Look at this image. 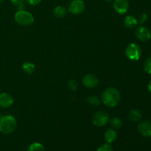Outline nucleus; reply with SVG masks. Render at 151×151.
<instances>
[{"label": "nucleus", "instance_id": "f257e3e1", "mask_svg": "<svg viewBox=\"0 0 151 151\" xmlns=\"http://www.w3.org/2000/svg\"><path fill=\"white\" fill-rule=\"evenodd\" d=\"M121 95L115 88H106L102 94V102L108 107H114L119 104Z\"/></svg>", "mask_w": 151, "mask_h": 151}, {"label": "nucleus", "instance_id": "f03ea898", "mask_svg": "<svg viewBox=\"0 0 151 151\" xmlns=\"http://www.w3.org/2000/svg\"><path fill=\"white\" fill-rule=\"evenodd\" d=\"M17 122L12 115H4L0 119V132L3 134H10L16 130Z\"/></svg>", "mask_w": 151, "mask_h": 151}, {"label": "nucleus", "instance_id": "7ed1b4c3", "mask_svg": "<svg viewBox=\"0 0 151 151\" xmlns=\"http://www.w3.org/2000/svg\"><path fill=\"white\" fill-rule=\"evenodd\" d=\"M14 19L16 23L24 27L29 26L34 22V16L32 13L23 9L19 10L15 13Z\"/></svg>", "mask_w": 151, "mask_h": 151}, {"label": "nucleus", "instance_id": "20e7f679", "mask_svg": "<svg viewBox=\"0 0 151 151\" xmlns=\"http://www.w3.org/2000/svg\"><path fill=\"white\" fill-rule=\"evenodd\" d=\"M125 55L131 60H139L142 55L141 48L137 44L132 43L130 44L125 50Z\"/></svg>", "mask_w": 151, "mask_h": 151}, {"label": "nucleus", "instance_id": "39448f33", "mask_svg": "<svg viewBox=\"0 0 151 151\" xmlns=\"http://www.w3.org/2000/svg\"><path fill=\"white\" fill-rule=\"evenodd\" d=\"M109 121V115L105 111H98L94 114L92 122L95 126L103 127L106 125Z\"/></svg>", "mask_w": 151, "mask_h": 151}, {"label": "nucleus", "instance_id": "423d86ee", "mask_svg": "<svg viewBox=\"0 0 151 151\" xmlns=\"http://www.w3.org/2000/svg\"><path fill=\"white\" fill-rule=\"evenodd\" d=\"M85 3L83 0H72L69 6V11L73 15H80L85 10Z\"/></svg>", "mask_w": 151, "mask_h": 151}, {"label": "nucleus", "instance_id": "0eeeda50", "mask_svg": "<svg viewBox=\"0 0 151 151\" xmlns=\"http://www.w3.org/2000/svg\"><path fill=\"white\" fill-rule=\"evenodd\" d=\"M114 8L119 14H125L129 8L128 0H114Z\"/></svg>", "mask_w": 151, "mask_h": 151}, {"label": "nucleus", "instance_id": "6e6552de", "mask_svg": "<svg viewBox=\"0 0 151 151\" xmlns=\"http://www.w3.org/2000/svg\"><path fill=\"white\" fill-rule=\"evenodd\" d=\"M135 35L136 37L142 41H149L151 38L150 29L144 26H140L137 27L135 31Z\"/></svg>", "mask_w": 151, "mask_h": 151}, {"label": "nucleus", "instance_id": "1a4fd4ad", "mask_svg": "<svg viewBox=\"0 0 151 151\" xmlns=\"http://www.w3.org/2000/svg\"><path fill=\"white\" fill-rule=\"evenodd\" d=\"M99 83V79L93 74H88L83 78V84L86 88H94Z\"/></svg>", "mask_w": 151, "mask_h": 151}, {"label": "nucleus", "instance_id": "9d476101", "mask_svg": "<svg viewBox=\"0 0 151 151\" xmlns=\"http://www.w3.org/2000/svg\"><path fill=\"white\" fill-rule=\"evenodd\" d=\"M14 103V99L10 94L3 92L0 94V107L7 109Z\"/></svg>", "mask_w": 151, "mask_h": 151}, {"label": "nucleus", "instance_id": "9b49d317", "mask_svg": "<svg viewBox=\"0 0 151 151\" xmlns=\"http://www.w3.org/2000/svg\"><path fill=\"white\" fill-rule=\"evenodd\" d=\"M138 131L145 137H151V122L149 121H143L138 125Z\"/></svg>", "mask_w": 151, "mask_h": 151}, {"label": "nucleus", "instance_id": "f8f14e48", "mask_svg": "<svg viewBox=\"0 0 151 151\" xmlns=\"http://www.w3.org/2000/svg\"><path fill=\"white\" fill-rule=\"evenodd\" d=\"M116 138H117V133L115 130L108 129L105 133V139L109 144L114 142Z\"/></svg>", "mask_w": 151, "mask_h": 151}, {"label": "nucleus", "instance_id": "ddd939ff", "mask_svg": "<svg viewBox=\"0 0 151 151\" xmlns=\"http://www.w3.org/2000/svg\"><path fill=\"white\" fill-rule=\"evenodd\" d=\"M137 24H138V21L133 16H126L124 20V24L127 28H129V29L134 28L137 26Z\"/></svg>", "mask_w": 151, "mask_h": 151}, {"label": "nucleus", "instance_id": "4468645a", "mask_svg": "<svg viewBox=\"0 0 151 151\" xmlns=\"http://www.w3.org/2000/svg\"><path fill=\"white\" fill-rule=\"evenodd\" d=\"M67 13V10L63 6H56L54 9H53V14L56 18H63L66 16Z\"/></svg>", "mask_w": 151, "mask_h": 151}, {"label": "nucleus", "instance_id": "2eb2a0df", "mask_svg": "<svg viewBox=\"0 0 151 151\" xmlns=\"http://www.w3.org/2000/svg\"><path fill=\"white\" fill-rule=\"evenodd\" d=\"M128 118L132 122H139L142 119V114L138 110L133 109L128 113Z\"/></svg>", "mask_w": 151, "mask_h": 151}, {"label": "nucleus", "instance_id": "dca6fc26", "mask_svg": "<svg viewBox=\"0 0 151 151\" xmlns=\"http://www.w3.org/2000/svg\"><path fill=\"white\" fill-rule=\"evenodd\" d=\"M22 68H23L24 71L29 75H32L35 72V65L31 62H24L22 65Z\"/></svg>", "mask_w": 151, "mask_h": 151}, {"label": "nucleus", "instance_id": "f3484780", "mask_svg": "<svg viewBox=\"0 0 151 151\" xmlns=\"http://www.w3.org/2000/svg\"><path fill=\"white\" fill-rule=\"evenodd\" d=\"M27 151H46L45 147L39 142H34L31 144Z\"/></svg>", "mask_w": 151, "mask_h": 151}, {"label": "nucleus", "instance_id": "a211bd4d", "mask_svg": "<svg viewBox=\"0 0 151 151\" xmlns=\"http://www.w3.org/2000/svg\"><path fill=\"white\" fill-rule=\"evenodd\" d=\"M110 124L112 128L115 129H119L122 126V122L119 118L118 117H113L111 119Z\"/></svg>", "mask_w": 151, "mask_h": 151}, {"label": "nucleus", "instance_id": "6ab92c4d", "mask_svg": "<svg viewBox=\"0 0 151 151\" xmlns=\"http://www.w3.org/2000/svg\"><path fill=\"white\" fill-rule=\"evenodd\" d=\"M88 101L90 104L95 106H98L100 104V100H99V98L97 96H90L88 98Z\"/></svg>", "mask_w": 151, "mask_h": 151}, {"label": "nucleus", "instance_id": "aec40b11", "mask_svg": "<svg viewBox=\"0 0 151 151\" xmlns=\"http://www.w3.org/2000/svg\"><path fill=\"white\" fill-rule=\"evenodd\" d=\"M144 69L147 73L151 75V55L145 62Z\"/></svg>", "mask_w": 151, "mask_h": 151}, {"label": "nucleus", "instance_id": "412c9836", "mask_svg": "<svg viewBox=\"0 0 151 151\" xmlns=\"http://www.w3.org/2000/svg\"><path fill=\"white\" fill-rule=\"evenodd\" d=\"M10 1L18 8H22V7H24L25 3V0H10Z\"/></svg>", "mask_w": 151, "mask_h": 151}, {"label": "nucleus", "instance_id": "4be33fe9", "mask_svg": "<svg viewBox=\"0 0 151 151\" xmlns=\"http://www.w3.org/2000/svg\"><path fill=\"white\" fill-rule=\"evenodd\" d=\"M68 87H69V89H71L72 91H75V90L78 88V83L75 81L74 80H70V81L68 82L67 83Z\"/></svg>", "mask_w": 151, "mask_h": 151}, {"label": "nucleus", "instance_id": "5701e85b", "mask_svg": "<svg viewBox=\"0 0 151 151\" xmlns=\"http://www.w3.org/2000/svg\"><path fill=\"white\" fill-rule=\"evenodd\" d=\"M97 151H113V149H112V147L107 143V144L103 145L100 146L98 149H97Z\"/></svg>", "mask_w": 151, "mask_h": 151}, {"label": "nucleus", "instance_id": "b1692460", "mask_svg": "<svg viewBox=\"0 0 151 151\" xmlns=\"http://www.w3.org/2000/svg\"><path fill=\"white\" fill-rule=\"evenodd\" d=\"M147 13H142L140 14L139 17V22L140 24H143L147 20Z\"/></svg>", "mask_w": 151, "mask_h": 151}, {"label": "nucleus", "instance_id": "393cba45", "mask_svg": "<svg viewBox=\"0 0 151 151\" xmlns=\"http://www.w3.org/2000/svg\"><path fill=\"white\" fill-rule=\"evenodd\" d=\"M41 1H42V0H27V1L30 5L33 6L37 5V4H38L39 3H41Z\"/></svg>", "mask_w": 151, "mask_h": 151}, {"label": "nucleus", "instance_id": "a878e982", "mask_svg": "<svg viewBox=\"0 0 151 151\" xmlns=\"http://www.w3.org/2000/svg\"><path fill=\"white\" fill-rule=\"evenodd\" d=\"M148 90L150 91V92H151V81H150V83H148Z\"/></svg>", "mask_w": 151, "mask_h": 151}, {"label": "nucleus", "instance_id": "bb28decb", "mask_svg": "<svg viewBox=\"0 0 151 151\" xmlns=\"http://www.w3.org/2000/svg\"><path fill=\"white\" fill-rule=\"evenodd\" d=\"M107 2H111V1H114V0H106Z\"/></svg>", "mask_w": 151, "mask_h": 151}, {"label": "nucleus", "instance_id": "cd10ccee", "mask_svg": "<svg viewBox=\"0 0 151 151\" xmlns=\"http://www.w3.org/2000/svg\"><path fill=\"white\" fill-rule=\"evenodd\" d=\"M3 1V0H0V2H1V1Z\"/></svg>", "mask_w": 151, "mask_h": 151}]
</instances>
